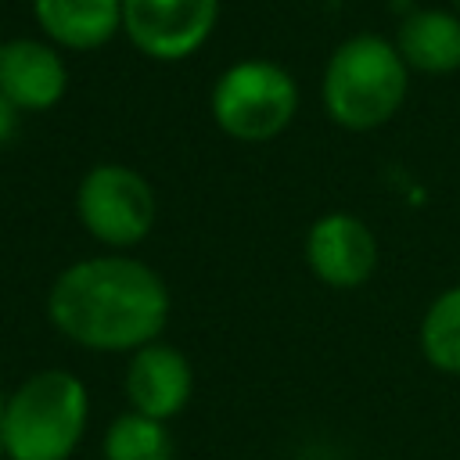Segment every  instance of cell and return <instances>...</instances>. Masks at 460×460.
<instances>
[{"label":"cell","mask_w":460,"mask_h":460,"mask_svg":"<svg viewBox=\"0 0 460 460\" xmlns=\"http://www.w3.org/2000/svg\"><path fill=\"white\" fill-rule=\"evenodd\" d=\"M50 323L93 352H137L158 341L169 320L165 280L126 255L79 259L47 291Z\"/></svg>","instance_id":"obj_1"},{"label":"cell","mask_w":460,"mask_h":460,"mask_svg":"<svg viewBox=\"0 0 460 460\" xmlns=\"http://www.w3.org/2000/svg\"><path fill=\"white\" fill-rule=\"evenodd\" d=\"M90 395L68 370H40L25 377L4 402L7 460H68L86 431Z\"/></svg>","instance_id":"obj_2"},{"label":"cell","mask_w":460,"mask_h":460,"mask_svg":"<svg viewBox=\"0 0 460 460\" xmlns=\"http://www.w3.org/2000/svg\"><path fill=\"white\" fill-rule=\"evenodd\" d=\"M410 68L395 43L381 36H349L323 68V108L345 129H374L388 122L406 97Z\"/></svg>","instance_id":"obj_3"},{"label":"cell","mask_w":460,"mask_h":460,"mask_svg":"<svg viewBox=\"0 0 460 460\" xmlns=\"http://www.w3.org/2000/svg\"><path fill=\"white\" fill-rule=\"evenodd\" d=\"M212 119L216 126L244 144H259L277 137L295 108H298V86L295 79L262 58H248L230 65L216 86H212Z\"/></svg>","instance_id":"obj_4"},{"label":"cell","mask_w":460,"mask_h":460,"mask_svg":"<svg viewBox=\"0 0 460 460\" xmlns=\"http://www.w3.org/2000/svg\"><path fill=\"white\" fill-rule=\"evenodd\" d=\"M75 208L83 226L111 248H129L144 241L158 216L151 183L137 169L119 162H101L79 180Z\"/></svg>","instance_id":"obj_5"},{"label":"cell","mask_w":460,"mask_h":460,"mask_svg":"<svg viewBox=\"0 0 460 460\" xmlns=\"http://www.w3.org/2000/svg\"><path fill=\"white\" fill-rule=\"evenodd\" d=\"M219 0H122V32L158 61L194 54L216 29Z\"/></svg>","instance_id":"obj_6"},{"label":"cell","mask_w":460,"mask_h":460,"mask_svg":"<svg viewBox=\"0 0 460 460\" xmlns=\"http://www.w3.org/2000/svg\"><path fill=\"white\" fill-rule=\"evenodd\" d=\"M305 262L327 288H359L377 266V241L370 226L349 212L320 216L305 237Z\"/></svg>","instance_id":"obj_7"},{"label":"cell","mask_w":460,"mask_h":460,"mask_svg":"<svg viewBox=\"0 0 460 460\" xmlns=\"http://www.w3.org/2000/svg\"><path fill=\"white\" fill-rule=\"evenodd\" d=\"M190 392H194V370L176 345L151 341L129 356L126 399L133 413L165 424L190 402Z\"/></svg>","instance_id":"obj_8"},{"label":"cell","mask_w":460,"mask_h":460,"mask_svg":"<svg viewBox=\"0 0 460 460\" xmlns=\"http://www.w3.org/2000/svg\"><path fill=\"white\" fill-rule=\"evenodd\" d=\"M68 90V68L43 40L0 43V93L18 111L54 108Z\"/></svg>","instance_id":"obj_9"},{"label":"cell","mask_w":460,"mask_h":460,"mask_svg":"<svg viewBox=\"0 0 460 460\" xmlns=\"http://www.w3.org/2000/svg\"><path fill=\"white\" fill-rule=\"evenodd\" d=\"M40 29L72 50H93L122 29V0H32Z\"/></svg>","instance_id":"obj_10"},{"label":"cell","mask_w":460,"mask_h":460,"mask_svg":"<svg viewBox=\"0 0 460 460\" xmlns=\"http://www.w3.org/2000/svg\"><path fill=\"white\" fill-rule=\"evenodd\" d=\"M395 50L406 68L442 75L460 68V18L442 7H424L402 18Z\"/></svg>","instance_id":"obj_11"},{"label":"cell","mask_w":460,"mask_h":460,"mask_svg":"<svg viewBox=\"0 0 460 460\" xmlns=\"http://www.w3.org/2000/svg\"><path fill=\"white\" fill-rule=\"evenodd\" d=\"M104 460H172V435L162 420L133 410L119 413L104 431Z\"/></svg>","instance_id":"obj_12"},{"label":"cell","mask_w":460,"mask_h":460,"mask_svg":"<svg viewBox=\"0 0 460 460\" xmlns=\"http://www.w3.org/2000/svg\"><path fill=\"white\" fill-rule=\"evenodd\" d=\"M420 352L442 374H460V284L442 291L420 320Z\"/></svg>","instance_id":"obj_13"},{"label":"cell","mask_w":460,"mask_h":460,"mask_svg":"<svg viewBox=\"0 0 460 460\" xmlns=\"http://www.w3.org/2000/svg\"><path fill=\"white\" fill-rule=\"evenodd\" d=\"M14 129H18V108L0 93V144H7Z\"/></svg>","instance_id":"obj_14"},{"label":"cell","mask_w":460,"mask_h":460,"mask_svg":"<svg viewBox=\"0 0 460 460\" xmlns=\"http://www.w3.org/2000/svg\"><path fill=\"white\" fill-rule=\"evenodd\" d=\"M4 402H7V395H0V453H4Z\"/></svg>","instance_id":"obj_15"}]
</instances>
